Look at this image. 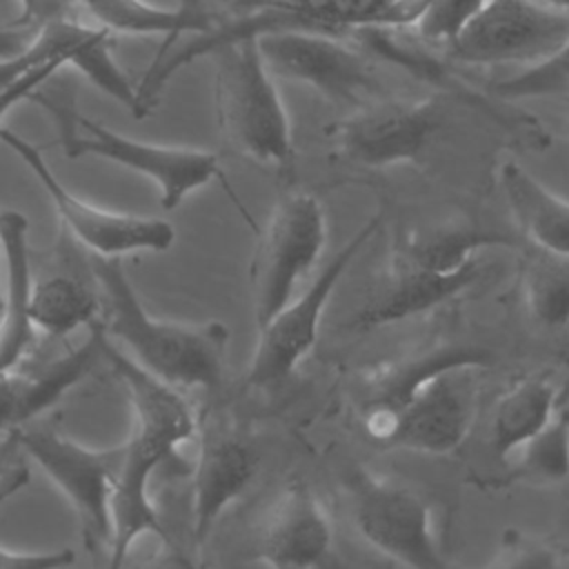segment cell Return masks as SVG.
I'll return each instance as SVG.
<instances>
[{
  "instance_id": "1",
  "label": "cell",
  "mask_w": 569,
  "mask_h": 569,
  "mask_svg": "<svg viewBox=\"0 0 569 569\" xmlns=\"http://www.w3.org/2000/svg\"><path fill=\"white\" fill-rule=\"evenodd\" d=\"M102 362L109 365L127 389L133 411V427L122 442V460L111 496V545L107 565L116 569L144 533H153L164 545H171L149 496V480L158 467L178 458V445L196 436L198 418L178 387L142 369L104 329Z\"/></svg>"
},
{
  "instance_id": "2",
  "label": "cell",
  "mask_w": 569,
  "mask_h": 569,
  "mask_svg": "<svg viewBox=\"0 0 569 569\" xmlns=\"http://www.w3.org/2000/svg\"><path fill=\"white\" fill-rule=\"evenodd\" d=\"M100 325L142 369L178 389L218 391L224 382L229 327L220 320L178 322L151 316L120 258L89 253Z\"/></svg>"
},
{
  "instance_id": "3",
  "label": "cell",
  "mask_w": 569,
  "mask_h": 569,
  "mask_svg": "<svg viewBox=\"0 0 569 569\" xmlns=\"http://www.w3.org/2000/svg\"><path fill=\"white\" fill-rule=\"evenodd\" d=\"M431 0H224L229 16L182 47H169L156 53L142 82L136 87L144 113H149L167 82L196 58L211 49L240 40L258 38L271 31L307 29L336 36H351L365 27L405 29L416 27Z\"/></svg>"
},
{
  "instance_id": "4",
  "label": "cell",
  "mask_w": 569,
  "mask_h": 569,
  "mask_svg": "<svg viewBox=\"0 0 569 569\" xmlns=\"http://www.w3.org/2000/svg\"><path fill=\"white\" fill-rule=\"evenodd\" d=\"M47 84V82H44ZM38 87L29 100L49 113L58 129V144L67 158H102L151 180L160 191L162 209L171 211L191 191L207 187L220 171L218 153L196 147L160 144L122 136L76 109L73 91L60 82Z\"/></svg>"
},
{
  "instance_id": "5",
  "label": "cell",
  "mask_w": 569,
  "mask_h": 569,
  "mask_svg": "<svg viewBox=\"0 0 569 569\" xmlns=\"http://www.w3.org/2000/svg\"><path fill=\"white\" fill-rule=\"evenodd\" d=\"M220 133L244 158L282 169L293 158L291 120L258 40L240 38L209 51Z\"/></svg>"
},
{
  "instance_id": "6",
  "label": "cell",
  "mask_w": 569,
  "mask_h": 569,
  "mask_svg": "<svg viewBox=\"0 0 569 569\" xmlns=\"http://www.w3.org/2000/svg\"><path fill=\"white\" fill-rule=\"evenodd\" d=\"M20 442L47 478L64 493L80 525L89 553L109 558L111 496L122 460V445L93 449L76 442L49 422H29L18 429Z\"/></svg>"
},
{
  "instance_id": "7",
  "label": "cell",
  "mask_w": 569,
  "mask_h": 569,
  "mask_svg": "<svg viewBox=\"0 0 569 569\" xmlns=\"http://www.w3.org/2000/svg\"><path fill=\"white\" fill-rule=\"evenodd\" d=\"M327 216L309 191H289L273 204L251 253L249 282L256 325L262 327L320 260Z\"/></svg>"
},
{
  "instance_id": "8",
  "label": "cell",
  "mask_w": 569,
  "mask_h": 569,
  "mask_svg": "<svg viewBox=\"0 0 569 569\" xmlns=\"http://www.w3.org/2000/svg\"><path fill=\"white\" fill-rule=\"evenodd\" d=\"M382 227V213H373L318 271V276L298 296H291L262 327L247 367V385L253 389H271L282 385L311 351L322 313L356 260V256L373 240Z\"/></svg>"
},
{
  "instance_id": "9",
  "label": "cell",
  "mask_w": 569,
  "mask_h": 569,
  "mask_svg": "<svg viewBox=\"0 0 569 569\" xmlns=\"http://www.w3.org/2000/svg\"><path fill=\"white\" fill-rule=\"evenodd\" d=\"M349 511L360 538L380 556L418 569H445L429 505L409 487L356 467L347 480Z\"/></svg>"
},
{
  "instance_id": "10",
  "label": "cell",
  "mask_w": 569,
  "mask_h": 569,
  "mask_svg": "<svg viewBox=\"0 0 569 569\" xmlns=\"http://www.w3.org/2000/svg\"><path fill=\"white\" fill-rule=\"evenodd\" d=\"M276 78L300 82L338 107H360L385 96V84L362 47L342 36L307 29L271 31L256 38Z\"/></svg>"
},
{
  "instance_id": "11",
  "label": "cell",
  "mask_w": 569,
  "mask_h": 569,
  "mask_svg": "<svg viewBox=\"0 0 569 569\" xmlns=\"http://www.w3.org/2000/svg\"><path fill=\"white\" fill-rule=\"evenodd\" d=\"M440 98H376L351 109L331 127L338 156L356 167L387 169L418 162L442 133Z\"/></svg>"
},
{
  "instance_id": "12",
  "label": "cell",
  "mask_w": 569,
  "mask_h": 569,
  "mask_svg": "<svg viewBox=\"0 0 569 569\" xmlns=\"http://www.w3.org/2000/svg\"><path fill=\"white\" fill-rule=\"evenodd\" d=\"M569 38V13L540 0H485L447 42L458 64H536Z\"/></svg>"
},
{
  "instance_id": "13",
  "label": "cell",
  "mask_w": 569,
  "mask_h": 569,
  "mask_svg": "<svg viewBox=\"0 0 569 569\" xmlns=\"http://www.w3.org/2000/svg\"><path fill=\"white\" fill-rule=\"evenodd\" d=\"M0 142L9 147L33 173L49 196L58 218L69 233L96 256H124L136 251H167L176 240V229L164 218L136 216L102 209L69 191L51 171L40 149L11 129L0 127Z\"/></svg>"
},
{
  "instance_id": "14",
  "label": "cell",
  "mask_w": 569,
  "mask_h": 569,
  "mask_svg": "<svg viewBox=\"0 0 569 569\" xmlns=\"http://www.w3.org/2000/svg\"><path fill=\"white\" fill-rule=\"evenodd\" d=\"M196 436L191 538L200 549L218 518L253 482L260 469V453L249 431L233 416L216 407L198 416Z\"/></svg>"
},
{
  "instance_id": "15",
  "label": "cell",
  "mask_w": 569,
  "mask_h": 569,
  "mask_svg": "<svg viewBox=\"0 0 569 569\" xmlns=\"http://www.w3.org/2000/svg\"><path fill=\"white\" fill-rule=\"evenodd\" d=\"M462 362L418 382L393 413L387 447L447 456L469 436L478 409V371Z\"/></svg>"
},
{
  "instance_id": "16",
  "label": "cell",
  "mask_w": 569,
  "mask_h": 569,
  "mask_svg": "<svg viewBox=\"0 0 569 569\" xmlns=\"http://www.w3.org/2000/svg\"><path fill=\"white\" fill-rule=\"evenodd\" d=\"M111 49V31L98 24L78 22L67 13L53 16L38 24L31 42L24 47L22 53L0 62V84L9 82L29 67L56 60L62 67L78 69L102 93L120 102L136 118H144L138 91L131 84L129 76L118 67Z\"/></svg>"
},
{
  "instance_id": "17",
  "label": "cell",
  "mask_w": 569,
  "mask_h": 569,
  "mask_svg": "<svg viewBox=\"0 0 569 569\" xmlns=\"http://www.w3.org/2000/svg\"><path fill=\"white\" fill-rule=\"evenodd\" d=\"M331 520L302 480L280 489L251 538L249 553L269 567H316L331 551Z\"/></svg>"
},
{
  "instance_id": "18",
  "label": "cell",
  "mask_w": 569,
  "mask_h": 569,
  "mask_svg": "<svg viewBox=\"0 0 569 569\" xmlns=\"http://www.w3.org/2000/svg\"><path fill=\"white\" fill-rule=\"evenodd\" d=\"M102 362V327L96 320L89 336L58 358L38 365H16L0 371V433L33 422L69 389Z\"/></svg>"
},
{
  "instance_id": "19",
  "label": "cell",
  "mask_w": 569,
  "mask_h": 569,
  "mask_svg": "<svg viewBox=\"0 0 569 569\" xmlns=\"http://www.w3.org/2000/svg\"><path fill=\"white\" fill-rule=\"evenodd\" d=\"M485 273L482 258L473 260L465 269L440 273L429 271L402 262H393L389 267L385 284L362 305L353 318L351 329H376L396 325L400 320H409L413 316L427 313L453 298L462 291L476 287Z\"/></svg>"
},
{
  "instance_id": "20",
  "label": "cell",
  "mask_w": 569,
  "mask_h": 569,
  "mask_svg": "<svg viewBox=\"0 0 569 569\" xmlns=\"http://www.w3.org/2000/svg\"><path fill=\"white\" fill-rule=\"evenodd\" d=\"M498 184L511 220L529 247L569 256V200L516 160L500 162Z\"/></svg>"
},
{
  "instance_id": "21",
  "label": "cell",
  "mask_w": 569,
  "mask_h": 569,
  "mask_svg": "<svg viewBox=\"0 0 569 569\" xmlns=\"http://www.w3.org/2000/svg\"><path fill=\"white\" fill-rule=\"evenodd\" d=\"M513 238L487 229L473 220L458 218L436 227L416 229L400 240L393 249V262L429 269V271H458L480 258L482 251L493 247H511Z\"/></svg>"
},
{
  "instance_id": "22",
  "label": "cell",
  "mask_w": 569,
  "mask_h": 569,
  "mask_svg": "<svg viewBox=\"0 0 569 569\" xmlns=\"http://www.w3.org/2000/svg\"><path fill=\"white\" fill-rule=\"evenodd\" d=\"M27 218L13 209L0 211V240L7 269V313L0 325V371L16 367L36 338V327L27 318L24 298L31 282Z\"/></svg>"
},
{
  "instance_id": "23",
  "label": "cell",
  "mask_w": 569,
  "mask_h": 569,
  "mask_svg": "<svg viewBox=\"0 0 569 569\" xmlns=\"http://www.w3.org/2000/svg\"><path fill=\"white\" fill-rule=\"evenodd\" d=\"M560 407V389L542 376L516 380L493 405L489 445L500 460H507L520 445L536 436Z\"/></svg>"
},
{
  "instance_id": "24",
  "label": "cell",
  "mask_w": 569,
  "mask_h": 569,
  "mask_svg": "<svg viewBox=\"0 0 569 569\" xmlns=\"http://www.w3.org/2000/svg\"><path fill=\"white\" fill-rule=\"evenodd\" d=\"M24 311L36 329L53 338H64L82 327L89 329L98 320L100 298L96 284L56 273L38 282L31 278Z\"/></svg>"
},
{
  "instance_id": "25",
  "label": "cell",
  "mask_w": 569,
  "mask_h": 569,
  "mask_svg": "<svg viewBox=\"0 0 569 569\" xmlns=\"http://www.w3.org/2000/svg\"><path fill=\"white\" fill-rule=\"evenodd\" d=\"M520 298L538 327L565 329L569 325V256L531 247L520 269Z\"/></svg>"
},
{
  "instance_id": "26",
  "label": "cell",
  "mask_w": 569,
  "mask_h": 569,
  "mask_svg": "<svg viewBox=\"0 0 569 569\" xmlns=\"http://www.w3.org/2000/svg\"><path fill=\"white\" fill-rule=\"evenodd\" d=\"M93 22L107 31L131 36H164L158 53L167 51L184 33H198L196 24L178 7H156L147 0H80Z\"/></svg>"
},
{
  "instance_id": "27",
  "label": "cell",
  "mask_w": 569,
  "mask_h": 569,
  "mask_svg": "<svg viewBox=\"0 0 569 569\" xmlns=\"http://www.w3.org/2000/svg\"><path fill=\"white\" fill-rule=\"evenodd\" d=\"M505 482L553 485L569 478V416H553L536 436L520 445L507 462Z\"/></svg>"
},
{
  "instance_id": "28",
  "label": "cell",
  "mask_w": 569,
  "mask_h": 569,
  "mask_svg": "<svg viewBox=\"0 0 569 569\" xmlns=\"http://www.w3.org/2000/svg\"><path fill=\"white\" fill-rule=\"evenodd\" d=\"M491 93L498 100H522L569 93V38L549 58L525 67L520 73L493 82Z\"/></svg>"
},
{
  "instance_id": "29",
  "label": "cell",
  "mask_w": 569,
  "mask_h": 569,
  "mask_svg": "<svg viewBox=\"0 0 569 569\" xmlns=\"http://www.w3.org/2000/svg\"><path fill=\"white\" fill-rule=\"evenodd\" d=\"M482 2L485 0H431L427 11L416 22L420 40L447 44Z\"/></svg>"
},
{
  "instance_id": "30",
  "label": "cell",
  "mask_w": 569,
  "mask_h": 569,
  "mask_svg": "<svg viewBox=\"0 0 569 569\" xmlns=\"http://www.w3.org/2000/svg\"><path fill=\"white\" fill-rule=\"evenodd\" d=\"M489 567H558L562 556L556 547L518 531H505Z\"/></svg>"
},
{
  "instance_id": "31",
  "label": "cell",
  "mask_w": 569,
  "mask_h": 569,
  "mask_svg": "<svg viewBox=\"0 0 569 569\" xmlns=\"http://www.w3.org/2000/svg\"><path fill=\"white\" fill-rule=\"evenodd\" d=\"M29 456L18 429L0 433V502L29 482Z\"/></svg>"
},
{
  "instance_id": "32",
  "label": "cell",
  "mask_w": 569,
  "mask_h": 569,
  "mask_svg": "<svg viewBox=\"0 0 569 569\" xmlns=\"http://www.w3.org/2000/svg\"><path fill=\"white\" fill-rule=\"evenodd\" d=\"M60 69H64L60 62L51 60V62H42L36 67H29L27 71L18 73L16 78H11L9 82L0 84V122L2 118L22 100H29V96L42 87L44 82H49Z\"/></svg>"
},
{
  "instance_id": "33",
  "label": "cell",
  "mask_w": 569,
  "mask_h": 569,
  "mask_svg": "<svg viewBox=\"0 0 569 569\" xmlns=\"http://www.w3.org/2000/svg\"><path fill=\"white\" fill-rule=\"evenodd\" d=\"M76 560L71 549H53V551H24L0 545V569H47V567H64Z\"/></svg>"
},
{
  "instance_id": "34",
  "label": "cell",
  "mask_w": 569,
  "mask_h": 569,
  "mask_svg": "<svg viewBox=\"0 0 569 569\" xmlns=\"http://www.w3.org/2000/svg\"><path fill=\"white\" fill-rule=\"evenodd\" d=\"M67 7L69 4L62 2V0H20V9L22 11L11 22L13 24H22V27H38L47 18L67 13Z\"/></svg>"
},
{
  "instance_id": "35",
  "label": "cell",
  "mask_w": 569,
  "mask_h": 569,
  "mask_svg": "<svg viewBox=\"0 0 569 569\" xmlns=\"http://www.w3.org/2000/svg\"><path fill=\"white\" fill-rule=\"evenodd\" d=\"M38 27H22V24H0V62L11 60L24 51L31 42Z\"/></svg>"
},
{
  "instance_id": "36",
  "label": "cell",
  "mask_w": 569,
  "mask_h": 569,
  "mask_svg": "<svg viewBox=\"0 0 569 569\" xmlns=\"http://www.w3.org/2000/svg\"><path fill=\"white\" fill-rule=\"evenodd\" d=\"M178 9H180V13H182L184 18H189V20L196 24L198 33L209 31V29L220 20V16H222V13H218V11L207 9V7H204V0H178Z\"/></svg>"
},
{
  "instance_id": "37",
  "label": "cell",
  "mask_w": 569,
  "mask_h": 569,
  "mask_svg": "<svg viewBox=\"0 0 569 569\" xmlns=\"http://www.w3.org/2000/svg\"><path fill=\"white\" fill-rule=\"evenodd\" d=\"M0 253H2V240H0ZM4 313H7V282L0 284V325L4 320Z\"/></svg>"
},
{
  "instance_id": "38",
  "label": "cell",
  "mask_w": 569,
  "mask_h": 569,
  "mask_svg": "<svg viewBox=\"0 0 569 569\" xmlns=\"http://www.w3.org/2000/svg\"><path fill=\"white\" fill-rule=\"evenodd\" d=\"M542 4L556 9V11H562V13H569V0H540Z\"/></svg>"
},
{
  "instance_id": "39",
  "label": "cell",
  "mask_w": 569,
  "mask_h": 569,
  "mask_svg": "<svg viewBox=\"0 0 569 569\" xmlns=\"http://www.w3.org/2000/svg\"><path fill=\"white\" fill-rule=\"evenodd\" d=\"M560 405H569V376L560 387Z\"/></svg>"
},
{
  "instance_id": "40",
  "label": "cell",
  "mask_w": 569,
  "mask_h": 569,
  "mask_svg": "<svg viewBox=\"0 0 569 569\" xmlns=\"http://www.w3.org/2000/svg\"><path fill=\"white\" fill-rule=\"evenodd\" d=\"M62 2H67V4H71V2H76V0H62Z\"/></svg>"
}]
</instances>
